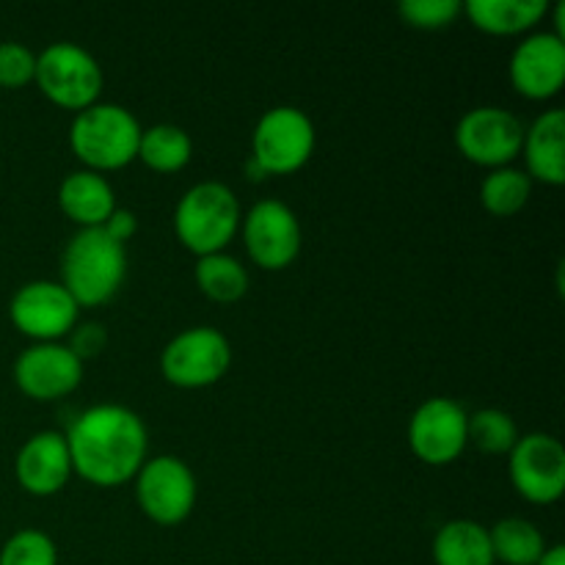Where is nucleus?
<instances>
[{
    "instance_id": "nucleus-2",
    "label": "nucleus",
    "mask_w": 565,
    "mask_h": 565,
    "mask_svg": "<svg viewBox=\"0 0 565 565\" xmlns=\"http://www.w3.org/2000/svg\"><path fill=\"white\" fill-rule=\"evenodd\" d=\"M127 274V252L103 226L81 230L64 248L61 285L77 307H99L119 292Z\"/></svg>"
},
{
    "instance_id": "nucleus-4",
    "label": "nucleus",
    "mask_w": 565,
    "mask_h": 565,
    "mask_svg": "<svg viewBox=\"0 0 565 565\" xmlns=\"http://www.w3.org/2000/svg\"><path fill=\"white\" fill-rule=\"evenodd\" d=\"M141 125L116 103H94L77 110L70 127V147L92 171L121 169L138 158Z\"/></svg>"
},
{
    "instance_id": "nucleus-16",
    "label": "nucleus",
    "mask_w": 565,
    "mask_h": 565,
    "mask_svg": "<svg viewBox=\"0 0 565 565\" xmlns=\"http://www.w3.org/2000/svg\"><path fill=\"white\" fill-rule=\"evenodd\" d=\"M17 480L28 494L50 497L66 486L72 475V458L66 436L58 430H42L33 434L20 447L14 461Z\"/></svg>"
},
{
    "instance_id": "nucleus-6",
    "label": "nucleus",
    "mask_w": 565,
    "mask_h": 565,
    "mask_svg": "<svg viewBox=\"0 0 565 565\" xmlns=\"http://www.w3.org/2000/svg\"><path fill=\"white\" fill-rule=\"evenodd\" d=\"M315 152V125L301 108L276 105L259 116L252 136V160L265 174H292Z\"/></svg>"
},
{
    "instance_id": "nucleus-26",
    "label": "nucleus",
    "mask_w": 565,
    "mask_h": 565,
    "mask_svg": "<svg viewBox=\"0 0 565 565\" xmlns=\"http://www.w3.org/2000/svg\"><path fill=\"white\" fill-rule=\"evenodd\" d=\"M0 565H58V550L42 530H20L0 550Z\"/></svg>"
},
{
    "instance_id": "nucleus-13",
    "label": "nucleus",
    "mask_w": 565,
    "mask_h": 565,
    "mask_svg": "<svg viewBox=\"0 0 565 565\" xmlns=\"http://www.w3.org/2000/svg\"><path fill=\"white\" fill-rule=\"evenodd\" d=\"M511 480L530 502H555L565 491V450L550 434H527L511 450Z\"/></svg>"
},
{
    "instance_id": "nucleus-12",
    "label": "nucleus",
    "mask_w": 565,
    "mask_h": 565,
    "mask_svg": "<svg viewBox=\"0 0 565 565\" xmlns=\"http://www.w3.org/2000/svg\"><path fill=\"white\" fill-rule=\"evenodd\" d=\"M243 241L259 268L281 270L301 252V224L285 202L263 199L243 218Z\"/></svg>"
},
{
    "instance_id": "nucleus-10",
    "label": "nucleus",
    "mask_w": 565,
    "mask_h": 565,
    "mask_svg": "<svg viewBox=\"0 0 565 565\" xmlns=\"http://www.w3.org/2000/svg\"><path fill=\"white\" fill-rule=\"evenodd\" d=\"M77 301L61 281L36 279L22 285L11 298V323L36 342H58L77 326Z\"/></svg>"
},
{
    "instance_id": "nucleus-32",
    "label": "nucleus",
    "mask_w": 565,
    "mask_h": 565,
    "mask_svg": "<svg viewBox=\"0 0 565 565\" xmlns=\"http://www.w3.org/2000/svg\"><path fill=\"white\" fill-rule=\"evenodd\" d=\"M246 171H248V180H263V177H265V171H263V169H259V166H257V163H254V160H248Z\"/></svg>"
},
{
    "instance_id": "nucleus-9",
    "label": "nucleus",
    "mask_w": 565,
    "mask_h": 565,
    "mask_svg": "<svg viewBox=\"0 0 565 565\" xmlns=\"http://www.w3.org/2000/svg\"><path fill=\"white\" fill-rule=\"evenodd\" d=\"M456 143L463 158L489 169H502L519 158L524 143V125L516 114L497 105L472 108L456 127Z\"/></svg>"
},
{
    "instance_id": "nucleus-8",
    "label": "nucleus",
    "mask_w": 565,
    "mask_h": 565,
    "mask_svg": "<svg viewBox=\"0 0 565 565\" xmlns=\"http://www.w3.org/2000/svg\"><path fill=\"white\" fill-rule=\"evenodd\" d=\"M136 497L152 522L180 524L196 505V478L182 458H149L136 475Z\"/></svg>"
},
{
    "instance_id": "nucleus-22",
    "label": "nucleus",
    "mask_w": 565,
    "mask_h": 565,
    "mask_svg": "<svg viewBox=\"0 0 565 565\" xmlns=\"http://www.w3.org/2000/svg\"><path fill=\"white\" fill-rule=\"evenodd\" d=\"M196 285L218 303L241 301L248 290V270L230 254H207L196 263Z\"/></svg>"
},
{
    "instance_id": "nucleus-3",
    "label": "nucleus",
    "mask_w": 565,
    "mask_h": 565,
    "mask_svg": "<svg viewBox=\"0 0 565 565\" xmlns=\"http://www.w3.org/2000/svg\"><path fill=\"white\" fill-rule=\"evenodd\" d=\"M241 226V204L224 182H199L182 193L174 210V232L199 257L224 252Z\"/></svg>"
},
{
    "instance_id": "nucleus-14",
    "label": "nucleus",
    "mask_w": 565,
    "mask_h": 565,
    "mask_svg": "<svg viewBox=\"0 0 565 565\" xmlns=\"http://www.w3.org/2000/svg\"><path fill=\"white\" fill-rule=\"evenodd\" d=\"M83 362L61 342H36L14 362V381L33 401H55L77 390Z\"/></svg>"
},
{
    "instance_id": "nucleus-25",
    "label": "nucleus",
    "mask_w": 565,
    "mask_h": 565,
    "mask_svg": "<svg viewBox=\"0 0 565 565\" xmlns=\"http://www.w3.org/2000/svg\"><path fill=\"white\" fill-rule=\"evenodd\" d=\"M469 441H475L483 452L500 456V452L513 450L519 441V428L511 414L500 408H480L469 417Z\"/></svg>"
},
{
    "instance_id": "nucleus-19",
    "label": "nucleus",
    "mask_w": 565,
    "mask_h": 565,
    "mask_svg": "<svg viewBox=\"0 0 565 565\" xmlns=\"http://www.w3.org/2000/svg\"><path fill=\"white\" fill-rule=\"evenodd\" d=\"M436 565H494L489 527L472 519H456L441 524L434 539Z\"/></svg>"
},
{
    "instance_id": "nucleus-15",
    "label": "nucleus",
    "mask_w": 565,
    "mask_h": 565,
    "mask_svg": "<svg viewBox=\"0 0 565 565\" xmlns=\"http://www.w3.org/2000/svg\"><path fill=\"white\" fill-rule=\"evenodd\" d=\"M511 83L530 99L555 97L565 83V39L533 33L511 55Z\"/></svg>"
},
{
    "instance_id": "nucleus-20",
    "label": "nucleus",
    "mask_w": 565,
    "mask_h": 565,
    "mask_svg": "<svg viewBox=\"0 0 565 565\" xmlns=\"http://www.w3.org/2000/svg\"><path fill=\"white\" fill-rule=\"evenodd\" d=\"M467 14L475 28L486 33H522L546 14V0H469Z\"/></svg>"
},
{
    "instance_id": "nucleus-24",
    "label": "nucleus",
    "mask_w": 565,
    "mask_h": 565,
    "mask_svg": "<svg viewBox=\"0 0 565 565\" xmlns=\"http://www.w3.org/2000/svg\"><path fill=\"white\" fill-rule=\"evenodd\" d=\"M530 191H533V180L527 177V171L502 166V169H491L486 174L483 185H480V202L489 213L513 215L527 204Z\"/></svg>"
},
{
    "instance_id": "nucleus-5",
    "label": "nucleus",
    "mask_w": 565,
    "mask_h": 565,
    "mask_svg": "<svg viewBox=\"0 0 565 565\" xmlns=\"http://www.w3.org/2000/svg\"><path fill=\"white\" fill-rule=\"evenodd\" d=\"M33 81L55 105L83 110L97 103L103 92V66L81 44L55 42L36 55Z\"/></svg>"
},
{
    "instance_id": "nucleus-30",
    "label": "nucleus",
    "mask_w": 565,
    "mask_h": 565,
    "mask_svg": "<svg viewBox=\"0 0 565 565\" xmlns=\"http://www.w3.org/2000/svg\"><path fill=\"white\" fill-rule=\"evenodd\" d=\"M103 230L108 232V235L114 237L116 243H121V246H125V243L130 241V237L136 235V230H138L136 213H130V210L116 207L114 213H110V218L103 224Z\"/></svg>"
},
{
    "instance_id": "nucleus-27",
    "label": "nucleus",
    "mask_w": 565,
    "mask_h": 565,
    "mask_svg": "<svg viewBox=\"0 0 565 565\" xmlns=\"http://www.w3.org/2000/svg\"><path fill=\"white\" fill-rule=\"evenodd\" d=\"M36 75V53L22 42H0V86L22 88Z\"/></svg>"
},
{
    "instance_id": "nucleus-7",
    "label": "nucleus",
    "mask_w": 565,
    "mask_h": 565,
    "mask_svg": "<svg viewBox=\"0 0 565 565\" xmlns=\"http://www.w3.org/2000/svg\"><path fill=\"white\" fill-rule=\"evenodd\" d=\"M232 364V345L213 326L180 331L160 353V370L169 384L199 390L224 379Z\"/></svg>"
},
{
    "instance_id": "nucleus-11",
    "label": "nucleus",
    "mask_w": 565,
    "mask_h": 565,
    "mask_svg": "<svg viewBox=\"0 0 565 565\" xmlns=\"http://www.w3.org/2000/svg\"><path fill=\"white\" fill-rule=\"evenodd\" d=\"M408 445L425 463L456 461L469 445V414L450 397H430L408 423Z\"/></svg>"
},
{
    "instance_id": "nucleus-29",
    "label": "nucleus",
    "mask_w": 565,
    "mask_h": 565,
    "mask_svg": "<svg viewBox=\"0 0 565 565\" xmlns=\"http://www.w3.org/2000/svg\"><path fill=\"white\" fill-rule=\"evenodd\" d=\"M72 345L70 351L75 353L77 359H88V356H97L99 351L105 348V329L99 323H83L81 329H72Z\"/></svg>"
},
{
    "instance_id": "nucleus-17",
    "label": "nucleus",
    "mask_w": 565,
    "mask_h": 565,
    "mask_svg": "<svg viewBox=\"0 0 565 565\" xmlns=\"http://www.w3.org/2000/svg\"><path fill=\"white\" fill-rule=\"evenodd\" d=\"M524 160H527L530 180H541L546 185L565 182V114L552 108L524 130Z\"/></svg>"
},
{
    "instance_id": "nucleus-18",
    "label": "nucleus",
    "mask_w": 565,
    "mask_h": 565,
    "mask_svg": "<svg viewBox=\"0 0 565 565\" xmlns=\"http://www.w3.org/2000/svg\"><path fill=\"white\" fill-rule=\"evenodd\" d=\"M58 204L81 230L103 226L116 210L110 182L99 171H72L58 188Z\"/></svg>"
},
{
    "instance_id": "nucleus-21",
    "label": "nucleus",
    "mask_w": 565,
    "mask_h": 565,
    "mask_svg": "<svg viewBox=\"0 0 565 565\" xmlns=\"http://www.w3.org/2000/svg\"><path fill=\"white\" fill-rule=\"evenodd\" d=\"M489 539L494 561H502L505 565H535L546 552V541L541 530L533 522L519 516L497 522L489 530Z\"/></svg>"
},
{
    "instance_id": "nucleus-28",
    "label": "nucleus",
    "mask_w": 565,
    "mask_h": 565,
    "mask_svg": "<svg viewBox=\"0 0 565 565\" xmlns=\"http://www.w3.org/2000/svg\"><path fill=\"white\" fill-rule=\"evenodd\" d=\"M458 11H461L458 0H403L401 3L403 20L414 28H425V31L450 25Z\"/></svg>"
},
{
    "instance_id": "nucleus-31",
    "label": "nucleus",
    "mask_w": 565,
    "mask_h": 565,
    "mask_svg": "<svg viewBox=\"0 0 565 565\" xmlns=\"http://www.w3.org/2000/svg\"><path fill=\"white\" fill-rule=\"evenodd\" d=\"M535 565H565V550L561 544L557 546H546V552H544V557H541L539 563Z\"/></svg>"
},
{
    "instance_id": "nucleus-23",
    "label": "nucleus",
    "mask_w": 565,
    "mask_h": 565,
    "mask_svg": "<svg viewBox=\"0 0 565 565\" xmlns=\"http://www.w3.org/2000/svg\"><path fill=\"white\" fill-rule=\"evenodd\" d=\"M193 143L188 132L177 125H154L141 132L138 158L154 171H180L188 166Z\"/></svg>"
},
{
    "instance_id": "nucleus-1",
    "label": "nucleus",
    "mask_w": 565,
    "mask_h": 565,
    "mask_svg": "<svg viewBox=\"0 0 565 565\" xmlns=\"http://www.w3.org/2000/svg\"><path fill=\"white\" fill-rule=\"evenodd\" d=\"M72 469L94 486H121L147 461V425L119 403H103L77 414L66 434Z\"/></svg>"
}]
</instances>
